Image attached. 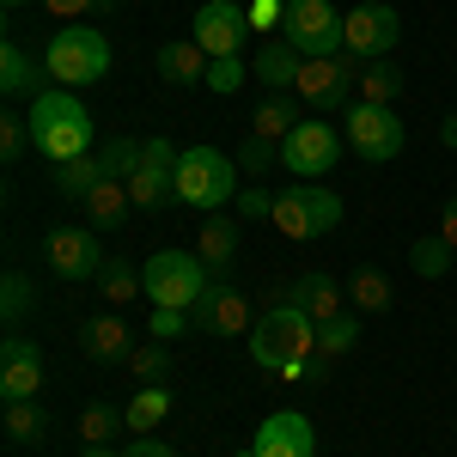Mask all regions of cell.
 I'll return each instance as SVG.
<instances>
[{
  "instance_id": "obj_1",
  "label": "cell",
  "mask_w": 457,
  "mask_h": 457,
  "mask_svg": "<svg viewBox=\"0 0 457 457\" xmlns=\"http://www.w3.org/2000/svg\"><path fill=\"white\" fill-rule=\"evenodd\" d=\"M250 360L262 372H281L293 385H305V366L317 360V317H305L299 305L275 299L250 329Z\"/></svg>"
},
{
  "instance_id": "obj_2",
  "label": "cell",
  "mask_w": 457,
  "mask_h": 457,
  "mask_svg": "<svg viewBox=\"0 0 457 457\" xmlns=\"http://www.w3.org/2000/svg\"><path fill=\"white\" fill-rule=\"evenodd\" d=\"M92 116L79 104V92L68 86H43L31 98V146L49 159V165H68V159H86L92 153Z\"/></svg>"
},
{
  "instance_id": "obj_3",
  "label": "cell",
  "mask_w": 457,
  "mask_h": 457,
  "mask_svg": "<svg viewBox=\"0 0 457 457\" xmlns=\"http://www.w3.org/2000/svg\"><path fill=\"white\" fill-rule=\"evenodd\" d=\"M238 159L220 153V146H183L177 153V202L183 208L220 213L226 202H238Z\"/></svg>"
},
{
  "instance_id": "obj_4",
  "label": "cell",
  "mask_w": 457,
  "mask_h": 457,
  "mask_svg": "<svg viewBox=\"0 0 457 457\" xmlns=\"http://www.w3.org/2000/svg\"><path fill=\"white\" fill-rule=\"evenodd\" d=\"M43 68L55 86H98L110 73V37L98 25H62V31L43 43Z\"/></svg>"
},
{
  "instance_id": "obj_5",
  "label": "cell",
  "mask_w": 457,
  "mask_h": 457,
  "mask_svg": "<svg viewBox=\"0 0 457 457\" xmlns=\"http://www.w3.org/2000/svg\"><path fill=\"white\" fill-rule=\"evenodd\" d=\"M141 281L153 305H171V312H195V299L213 287V269L195 250H153L141 262Z\"/></svg>"
},
{
  "instance_id": "obj_6",
  "label": "cell",
  "mask_w": 457,
  "mask_h": 457,
  "mask_svg": "<svg viewBox=\"0 0 457 457\" xmlns=\"http://www.w3.org/2000/svg\"><path fill=\"white\" fill-rule=\"evenodd\" d=\"M281 37L305 55V62H329L348 49V12L336 0H287V25Z\"/></svg>"
},
{
  "instance_id": "obj_7",
  "label": "cell",
  "mask_w": 457,
  "mask_h": 457,
  "mask_svg": "<svg viewBox=\"0 0 457 457\" xmlns=\"http://www.w3.org/2000/svg\"><path fill=\"white\" fill-rule=\"evenodd\" d=\"M342 135H348V153H360L366 165H390L409 146V129H403L396 104H366V98H353L342 110Z\"/></svg>"
},
{
  "instance_id": "obj_8",
  "label": "cell",
  "mask_w": 457,
  "mask_h": 457,
  "mask_svg": "<svg viewBox=\"0 0 457 457\" xmlns=\"http://www.w3.org/2000/svg\"><path fill=\"white\" fill-rule=\"evenodd\" d=\"M275 226H281L287 238H323V232H336L342 226V195L329 189V183H287L281 195H275Z\"/></svg>"
},
{
  "instance_id": "obj_9",
  "label": "cell",
  "mask_w": 457,
  "mask_h": 457,
  "mask_svg": "<svg viewBox=\"0 0 457 457\" xmlns=\"http://www.w3.org/2000/svg\"><path fill=\"white\" fill-rule=\"evenodd\" d=\"M348 153V135L342 129H329L323 116H305L293 135L281 141V171L299 177V183H317V177L336 171V159Z\"/></svg>"
},
{
  "instance_id": "obj_10",
  "label": "cell",
  "mask_w": 457,
  "mask_h": 457,
  "mask_svg": "<svg viewBox=\"0 0 457 457\" xmlns=\"http://www.w3.org/2000/svg\"><path fill=\"white\" fill-rule=\"evenodd\" d=\"M360 73H366V62L353 55V49H342V55H329V62H305V73H299V104L305 110H348L353 98H360Z\"/></svg>"
},
{
  "instance_id": "obj_11",
  "label": "cell",
  "mask_w": 457,
  "mask_h": 457,
  "mask_svg": "<svg viewBox=\"0 0 457 457\" xmlns=\"http://www.w3.org/2000/svg\"><path fill=\"white\" fill-rule=\"evenodd\" d=\"M135 213H165L177 202V146L165 135H146V165L129 177Z\"/></svg>"
},
{
  "instance_id": "obj_12",
  "label": "cell",
  "mask_w": 457,
  "mask_h": 457,
  "mask_svg": "<svg viewBox=\"0 0 457 457\" xmlns=\"http://www.w3.org/2000/svg\"><path fill=\"white\" fill-rule=\"evenodd\" d=\"M189 37L208 49L213 62H220V55H245V43L256 37L250 31V6H238V0H202Z\"/></svg>"
},
{
  "instance_id": "obj_13",
  "label": "cell",
  "mask_w": 457,
  "mask_h": 457,
  "mask_svg": "<svg viewBox=\"0 0 457 457\" xmlns=\"http://www.w3.org/2000/svg\"><path fill=\"white\" fill-rule=\"evenodd\" d=\"M43 256H49V269L62 281H98L104 275V245H98L92 226H49Z\"/></svg>"
},
{
  "instance_id": "obj_14",
  "label": "cell",
  "mask_w": 457,
  "mask_h": 457,
  "mask_svg": "<svg viewBox=\"0 0 457 457\" xmlns=\"http://www.w3.org/2000/svg\"><path fill=\"white\" fill-rule=\"evenodd\" d=\"M396 43H403V12L390 0H360V6H348V49L360 62H385Z\"/></svg>"
},
{
  "instance_id": "obj_15",
  "label": "cell",
  "mask_w": 457,
  "mask_h": 457,
  "mask_svg": "<svg viewBox=\"0 0 457 457\" xmlns=\"http://www.w3.org/2000/svg\"><path fill=\"white\" fill-rule=\"evenodd\" d=\"M43 378H49L43 348H37L31 336L6 329V342H0V403H37Z\"/></svg>"
},
{
  "instance_id": "obj_16",
  "label": "cell",
  "mask_w": 457,
  "mask_h": 457,
  "mask_svg": "<svg viewBox=\"0 0 457 457\" xmlns=\"http://www.w3.org/2000/svg\"><path fill=\"white\" fill-rule=\"evenodd\" d=\"M189 329H195V336H250V329H256V317H250V299L232 281H213L208 293L195 299Z\"/></svg>"
},
{
  "instance_id": "obj_17",
  "label": "cell",
  "mask_w": 457,
  "mask_h": 457,
  "mask_svg": "<svg viewBox=\"0 0 457 457\" xmlns=\"http://www.w3.org/2000/svg\"><path fill=\"white\" fill-rule=\"evenodd\" d=\"M250 457H317V427L299 415V409H281L256 427V439L245 445Z\"/></svg>"
},
{
  "instance_id": "obj_18",
  "label": "cell",
  "mask_w": 457,
  "mask_h": 457,
  "mask_svg": "<svg viewBox=\"0 0 457 457\" xmlns=\"http://www.w3.org/2000/svg\"><path fill=\"white\" fill-rule=\"evenodd\" d=\"M287 305H299L305 317L317 323H329V317H342V299H348V281H336V275H323V269H305V275H293L281 287Z\"/></svg>"
},
{
  "instance_id": "obj_19",
  "label": "cell",
  "mask_w": 457,
  "mask_h": 457,
  "mask_svg": "<svg viewBox=\"0 0 457 457\" xmlns=\"http://www.w3.org/2000/svg\"><path fill=\"white\" fill-rule=\"evenodd\" d=\"M135 348H141V342H135V329H129L116 312L86 317V329H79V353H86V360H98V366H129V353H135Z\"/></svg>"
},
{
  "instance_id": "obj_20",
  "label": "cell",
  "mask_w": 457,
  "mask_h": 457,
  "mask_svg": "<svg viewBox=\"0 0 457 457\" xmlns=\"http://www.w3.org/2000/svg\"><path fill=\"white\" fill-rule=\"evenodd\" d=\"M250 73H256V86H262V92H293V86H299V73H305V55H299L287 37H262V43H256V55H250Z\"/></svg>"
},
{
  "instance_id": "obj_21",
  "label": "cell",
  "mask_w": 457,
  "mask_h": 457,
  "mask_svg": "<svg viewBox=\"0 0 457 457\" xmlns=\"http://www.w3.org/2000/svg\"><path fill=\"white\" fill-rule=\"evenodd\" d=\"M153 68H159V79H165V86H208L213 55L195 43V37H171V43H159Z\"/></svg>"
},
{
  "instance_id": "obj_22",
  "label": "cell",
  "mask_w": 457,
  "mask_h": 457,
  "mask_svg": "<svg viewBox=\"0 0 457 457\" xmlns=\"http://www.w3.org/2000/svg\"><path fill=\"white\" fill-rule=\"evenodd\" d=\"M238 213L226 220V213H208L202 220V232H195V256L213 269V281H232V256H238Z\"/></svg>"
},
{
  "instance_id": "obj_23",
  "label": "cell",
  "mask_w": 457,
  "mask_h": 457,
  "mask_svg": "<svg viewBox=\"0 0 457 457\" xmlns=\"http://www.w3.org/2000/svg\"><path fill=\"white\" fill-rule=\"evenodd\" d=\"M299 122H305L299 92H262V98H256V110H250V135H262V141H275V146H281Z\"/></svg>"
},
{
  "instance_id": "obj_24",
  "label": "cell",
  "mask_w": 457,
  "mask_h": 457,
  "mask_svg": "<svg viewBox=\"0 0 457 457\" xmlns=\"http://www.w3.org/2000/svg\"><path fill=\"white\" fill-rule=\"evenodd\" d=\"M43 73H49V68H37L25 43H12V37L0 43V92H6V104H25V98H37Z\"/></svg>"
},
{
  "instance_id": "obj_25",
  "label": "cell",
  "mask_w": 457,
  "mask_h": 457,
  "mask_svg": "<svg viewBox=\"0 0 457 457\" xmlns=\"http://www.w3.org/2000/svg\"><path fill=\"white\" fill-rule=\"evenodd\" d=\"M79 208H86V226H92V232H122V226H129V213H135V202H129V183L104 177Z\"/></svg>"
},
{
  "instance_id": "obj_26",
  "label": "cell",
  "mask_w": 457,
  "mask_h": 457,
  "mask_svg": "<svg viewBox=\"0 0 457 457\" xmlns=\"http://www.w3.org/2000/svg\"><path fill=\"white\" fill-rule=\"evenodd\" d=\"M104 177H110V171H104V159H98V153L68 159V165H55V195H62V202H86V195H92Z\"/></svg>"
},
{
  "instance_id": "obj_27",
  "label": "cell",
  "mask_w": 457,
  "mask_h": 457,
  "mask_svg": "<svg viewBox=\"0 0 457 457\" xmlns=\"http://www.w3.org/2000/svg\"><path fill=\"white\" fill-rule=\"evenodd\" d=\"M165 415H171V390H165V385H141L129 403H122V421H129V433H153Z\"/></svg>"
},
{
  "instance_id": "obj_28",
  "label": "cell",
  "mask_w": 457,
  "mask_h": 457,
  "mask_svg": "<svg viewBox=\"0 0 457 457\" xmlns=\"http://www.w3.org/2000/svg\"><path fill=\"white\" fill-rule=\"evenodd\" d=\"M348 299H353V312H390L396 287H390L385 269H353L348 275Z\"/></svg>"
},
{
  "instance_id": "obj_29",
  "label": "cell",
  "mask_w": 457,
  "mask_h": 457,
  "mask_svg": "<svg viewBox=\"0 0 457 457\" xmlns=\"http://www.w3.org/2000/svg\"><path fill=\"white\" fill-rule=\"evenodd\" d=\"M452 256H457V250L445 245L439 232H427V238L409 245V269H415L421 281H445V275H452Z\"/></svg>"
},
{
  "instance_id": "obj_30",
  "label": "cell",
  "mask_w": 457,
  "mask_h": 457,
  "mask_svg": "<svg viewBox=\"0 0 457 457\" xmlns=\"http://www.w3.org/2000/svg\"><path fill=\"white\" fill-rule=\"evenodd\" d=\"M98 159H104V171L116 177V183H129V177L146 165V135H141V141H135V135H116V141L98 146Z\"/></svg>"
},
{
  "instance_id": "obj_31",
  "label": "cell",
  "mask_w": 457,
  "mask_h": 457,
  "mask_svg": "<svg viewBox=\"0 0 457 457\" xmlns=\"http://www.w3.org/2000/svg\"><path fill=\"white\" fill-rule=\"evenodd\" d=\"M360 98H366V104H396V98H403V68H396V62H366V73H360Z\"/></svg>"
},
{
  "instance_id": "obj_32",
  "label": "cell",
  "mask_w": 457,
  "mask_h": 457,
  "mask_svg": "<svg viewBox=\"0 0 457 457\" xmlns=\"http://www.w3.org/2000/svg\"><path fill=\"white\" fill-rule=\"evenodd\" d=\"M353 348H360V317L353 312L317 323V360H342V353H353Z\"/></svg>"
},
{
  "instance_id": "obj_33",
  "label": "cell",
  "mask_w": 457,
  "mask_h": 457,
  "mask_svg": "<svg viewBox=\"0 0 457 457\" xmlns=\"http://www.w3.org/2000/svg\"><path fill=\"white\" fill-rule=\"evenodd\" d=\"M0 427H6V439H12V445H43V433H49V415H43L37 403H6Z\"/></svg>"
},
{
  "instance_id": "obj_34",
  "label": "cell",
  "mask_w": 457,
  "mask_h": 457,
  "mask_svg": "<svg viewBox=\"0 0 457 457\" xmlns=\"http://www.w3.org/2000/svg\"><path fill=\"white\" fill-rule=\"evenodd\" d=\"M31 305H37V281H31V275H19V269H6V275H0V317H6V329L25 323Z\"/></svg>"
},
{
  "instance_id": "obj_35",
  "label": "cell",
  "mask_w": 457,
  "mask_h": 457,
  "mask_svg": "<svg viewBox=\"0 0 457 457\" xmlns=\"http://www.w3.org/2000/svg\"><path fill=\"white\" fill-rule=\"evenodd\" d=\"M116 427H129L116 403H86V409H79V445H110Z\"/></svg>"
},
{
  "instance_id": "obj_36",
  "label": "cell",
  "mask_w": 457,
  "mask_h": 457,
  "mask_svg": "<svg viewBox=\"0 0 457 457\" xmlns=\"http://www.w3.org/2000/svg\"><path fill=\"white\" fill-rule=\"evenodd\" d=\"M129 372L141 385H165L171 378V342H141V348L129 353Z\"/></svg>"
},
{
  "instance_id": "obj_37",
  "label": "cell",
  "mask_w": 457,
  "mask_h": 457,
  "mask_svg": "<svg viewBox=\"0 0 457 457\" xmlns=\"http://www.w3.org/2000/svg\"><path fill=\"white\" fill-rule=\"evenodd\" d=\"M98 293H104L110 305H129L135 293H146V281H141V269H135V262H104V275H98Z\"/></svg>"
},
{
  "instance_id": "obj_38",
  "label": "cell",
  "mask_w": 457,
  "mask_h": 457,
  "mask_svg": "<svg viewBox=\"0 0 457 457\" xmlns=\"http://www.w3.org/2000/svg\"><path fill=\"white\" fill-rule=\"evenodd\" d=\"M232 159H238V171H245V177H269L275 165H281V146H275V141H262V135H245Z\"/></svg>"
},
{
  "instance_id": "obj_39",
  "label": "cell",
  "mask_w": 457,
  "mask_h": 457,
  "mask_svg": "<svg viewBox=\"0 0 457 457\" xmlns=\"http://www.w3.org/2000/svg\"><path fill=\"white\" fill-rule=\"evenodd\" d=\"M250 79H256V73H250V62H245V55H220V62L208 68V92L232 98V92H245Z\"/></svg>"
},
{
  "instance_id": "obj_40",
  "label": "cell",
  "mask_w": 457,
  "mask_h": 457,
  "mask_svg": "<svg viewBox=\"0 0 457 457\" xmlns=\"http://www.w3.org/2000/svg\"><path fill=\"white\" fill-rule=\"evenodd\" d=\"M25 153H31V116H12V110H6V116H0V159L19 165Z\"/></svg>"
},
{
  "instance_id": "obj_41",
  "label": "cell",
  "mask_w": 457,
  "mask_h": 457,
  "mask_svg": "<svg viewBox=\"0 0 457 457\" xmlns=\"http://www.w3.org/2000/svg\"><path fill=\"white\" fill-rule=\"evenodd\" d=\"M287 25V0H250V31L256 37H281Z\"/></svg>"
},
{
  "instance_id": "obj_42",
  "label": "cell",
  "mask_w": 457,
  "mask_h": 457,
  "mask_svg": "<svg viewBox=\"0 0 457 457\" xmlns=\"http://www.w3.org/2000/svg\"><path fill=\"white\" fill-rule=\"evenodd\" d=\"M232 208H238V220H275V195H269L262 183H245Z\"/></svg>"
},
{
  "instance_id": "obj_43",
  "label": "cell",
  "mask_w": 457,
  "mask_h": 457,
  "mask_svg": "<svg viewBox=\"0 0 457 457\" xmlns=\"http://www.w3.org/2000/svg\"><path fill=\"white\" fill-rule=\"evenodd\" d=\"M153 342H177V336H189V312H171V305H153Z\"/></svg>"
},
{
  "instance_id": "obj_44",
  "label": "cell",
  "mask_w": 457,
  "mask_h": 457,
  "mask_svg": "<svg viewBox=\"0 0 457 457\" xmlns=\"http://www.w3.org/2000/svg\"><path fill=\"white\" fill-rule=\"evenodd\" d=\"M43 12H55V19H86V12H116V0H37Z\"/></svg>"
},
{
  "instance_id": "obj_45",
  "label": "cell",
  "mask_w": 457,
  "mask_h": 457,
  "mask_svg": "<svg viewBox=\"0 0 457 457\" xmlns=\"http://www.w3.org/2000/svg\"><path fill=\"white\" fill-rule=\"evenodd\" d=\"M122 457H177L165 439H153V433H135L129 445H122Z\"/></svg>"
},
{
  "instance_id": "obj_46",
  "label": "cell",
  "mask_w": 457,
  "mask_h": 457,
  "mask_svg": "<svg viewBox=\"0 0 457 457\" xmlns=\"http://www.w3.org/2000/svg\"><path fill=\"white\" fill-rule=\"evenodd\" d=\"M439 238H445V245L457 250V189L445 195V208H439Z\"/></svg>"
},
{
  "instance_id": "obj_47",
  "label": "cell",
  "mask_w": 457,
  "mask_h": 457,
  "mask_svg": "<svg viewBox=\"0 0 457 457\" xmlns=\"http://www.w3.org/2000/svg\"><path fill=\"white\" fill-rule=\"evenodd\" d=\"M439 141H445V153H457V110H445V122H439Z\"/></svg>"
},
{
  "instance_id": "obj_48",
  "label": "cell",
  "mask_w": 457,
  "mask_h": 457,
  "mask_svg": "<svg viewBox=\"0 0 457 457\" xmlns=\"http://www.w3.org/2000/svg\"><path fill=\"white\" fill-rule=\"evenodd\" d=\"M79 457H122V452H110V445H79Z\"/></svg>"
},
{
  "instance_id": "obj_49",
  "label": "cell",
  "mask_w": 457,
  "mask_h": 457,
  "mask_svg": "<svg viewBox=\"0 0 457 457\" xmlns=\"http://www.w3.org/2000/svg\"><path fill=\"white\" fill-rule=\"evenodd\" d=\"M0 6H6V12H19V6H31V0H0Z\"/></svg>"
},
{
  "instance_id": "obj_50",
  "label": "cell",
  "mask_w": 457,
  "mask_h": 457,
  "mask_svg": "<svg viewBox=\"0 0 457 457\" xmlns=\"http://www.w3.org/2000/svg\"><path fill=\"white\" fill-rule=\"evenodd\" d=\"M238 457H250V452H238Z\"/></svg>"
}]
</instances>
